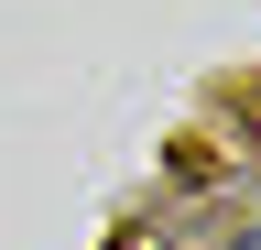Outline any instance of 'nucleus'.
<instances>
[{
  "mask_svg": "<svg viewBox=\"0 0 261 250\" xmlns=\"http://www.w3.org/2000/svg\"><path fill=\"white\" fill-rule=\"evenodd\" d=\"M228 250H261V229H250V239H228Z\"/></svg>",
  "mask_w": 261,
  "mask_h": 250,
  "instance_id": "1",
  "label": "nucleus"
}]
</instances>
